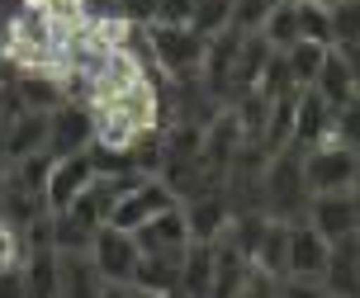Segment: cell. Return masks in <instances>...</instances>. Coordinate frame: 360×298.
<instances>
[{"label": "cell", "mask_w": 360, "mask_h": 298, "mask_svg": "<svg viewBox=\"0 0 360 298\" xmlns=\"http://www.w3.org/2000/svg\"><path fill=\"white\" fill-rule=\"evenodd\" d=\"M280 298H327V289L308 280H280Z\"/></svg>", "instance_id": "obj_35"}, {"label": "cell", "mask_w": 360, "mask_h": 298, "mask_svg": "<svg viewBox=\"0 0 360 298\" xmlns=\"http://www.w3.org/2000/svg\"><path fill=\"white\" fill-rule=\"evenodd\" d=\"M100 298H138V294H133V284H105Z\"/></svg>", "instance_id": "obj_37"}, {"label": "cell", "mask_w": 360, "mask_h": 298, "mask_svg": "<svg viewBox=\"0 0 360 298\" xmlns=\"http://www.w3.org/2000/svg\"><path fill=\"white\" fill-rule=\"evenodd\" d=\"M185 256V251H180ZM180 256H143L133 270V289L138 294H162L180 298Z\"/></svg>", "instance_id": "obj_16"}, {"label": "cell", "mask_w": 360, "mask_h": 298, "mask_svg": "<svg viewBox=\"0 0 360 298\" xmlns=\"http://www.w3.org/2000/svg\"><path fill=\"white\" fill-rule=\"evenodd\" d=\"M256 270H266V275H275V280H285V265H289V223H275L270 218L266 237H261V246H256L252 256Z\"/></svg>", "instance_id": "obj_21"}, {"label": "cell", "mask_w": 360, "mask_h": 298, "mask_svg": "<svg viewBox=\"0 0 360 298\" xmlns=\"http://www.w3.org/2000/svg\"><path fill=\"white\" fill-rule=\"evenodd\" d=\"M57 280H62V298H100L105 289L90 251H57Z\"/></svg>", "instance_id": "obj_15"}, {"label": "cell", "mask_w": 360, "mask_h": 298, "mask_svg": "<svg viewBox=\"0 0 360 298\" xmlns=\"http://www.w3.org/2000/svg\"><path fill=\"white\" fill-rule=\"evenodd\" d=\"M199 0H157V24H190Z\"/></svg>", "instance_id": "obj_33"}, {"label": "cell", "mask_w": 360, "mask_h": 298, "mask_svg": "<svg viewBox=\"0 0 360 298\" xmlns=\"http://www.w3.org/2000/svg\"><path fill=\"white\" fill-rule=\"evenodd\" d=\"M308 90H313L323 105H332V109H342L346 100H356V76H351V67H346V57L337 53V48L323 57V67H318V81H313Z\"/></svg>", "instance_id": "obj_17"}, {"label": "cell", "mask_w": 360, "mask_h": 298, "mask_svg": "<svg viewBox=\"0 0 360 298\" xmlns=\"http://www.w3.org/2000/svg\"><path fill=\"white\" fill-rule=\"evenodd\" d=\"M351 199H356V209H360V171H356V185H351Z\"/></svg>", "instance_id": "obj_40"}, {"label": "cell", "mask_w": 360, "mask_h": 298, "mask_svg": "<svg viewBox=\"0 0 360 298\" xmlns=\"http://www.w3.org/2000/svg\"><path fill=\"white\" fill-rule=\"evenodd\" d=\"M190 29L199 38H218L233 29V0H199L195 15H190Z\"/></svg>", "instance_id": "obj_25"}, {"label": "cell", "mask_w": 360, "mask_h": 298, "mask_svg": "<svg viewBox=\"0 0 360 298\" xmlns=\"http://www.w3.org/2000/svg\"><path fill=\"white\" fill-rule=\"evenodd\" d=\"M327 256H332V242H323L308 218L289 223V265H285V280H308V284H323Z\"/></svg>", "instance_id": "obj_8"}, {"label": "cell", "mask_w": 360, "mask_h": 298, "mask_svg": "<svg viewBox=\"0 0 360 298\" xmlns=\"http://www.w3.org/2000/svg\"><path fill=\"white\" fill-rule=\"evenodd\" d=\"M5 185H10V161L0 157V199H5Z\"/></svg>", "instance_id": "obj_39"}, {"label": "cell", "mask_w": 360, "mask_h": 298, "mask_svg": "<svg viewBox=\"0 0 360 298\" xmlns=\"http://www.w3.org/2000/svg\"><path fill=\"white\" fill-rule=\"evenodd\" d=\"M327 19H332V48H356L360 43V0L327 5Z\"/></svg>", "instance_id": "obj_26"}, {"label": "cell", "mask_w": 360, "mask_h": 298, "mask_svg": "<svg viewBox=\"0 0 360 298\" xmlns=\"http://www.w3.org/2000/svg\"><path fill=\"white\" fill-rule=\"evenodd\" d=\"M299 43L332 48V19H327V5H299Z\"/></svg>", "instance_id": "obj_28"}, {"label": "cell", "mask_w": 360, "mask_h": 298, "mask_svg": "<svg viewBox=\"0 0 360 298\" xmlns=\"http://www.w3.org/2000/svg\"><path fill=\"white\" fill-rule=\"evenodd\" d=\"M332 123H337V109L323 105L313 90H299V109H294V152H313L323 142H337L332 138Z\"/></svg>", "instance_id": "obj_11"}, {"label": "cell", "mask_w": 360, "mask_h": 298, "mask_svg": "<svg viewBox=\"0 0 360 298\" xmlns=\"http://www.w3.org/2000/svg\"><path fill=\"white\" fill-rule=\"evenodd\" d=\"M180 213H185L190 242H218V237L228 232V223H233V204H228L223 185L195 194V199H185V204H180Z\"/></svg>", "instance_id": "obj_10"}, {"label": "cell", "mask_w": 360, "mask_h": 298, "mask_svg": "<svg viewBox=\"0 0 360 298\" xmlns=\"http://www.w3.org/2000/svg\"><path fill=\"white\" fill-rule=\"evenodd\" d=\"M299 166H304L308 199H313V194H351L360 157L351 147H342V142H323V147H313V152H299Z\"/></svg>", "instance_id": "obj_4"}, {"label": "cell", "mask_w": 360, "mask_h": 298, "mask_svg": "<svg viewBox=\"0 0 360 298\" xmlns=\"http://www.w3.org/2000/svg\"><path fill=\"white\" fill-rule=\"evenodd\" d=\"M247 270H252V261H247L228 237H218L214 242V284H209V298H237Z\"/></svg>", "instance_id": "obj_18"}, {"label": "cell", "mask_w": 360, "mask_h": 298, "mask_svg": "<svg viewBox=\"0 0 360 298\" xmlns=\"http://www.w3.org/2000/svg\"><path fill=\"white\" fill-rule=\"evenodd\" d=\"M147 43L162 81H199L209 38H199L190 24H147Z\"/></svg>", "instance_id": "obj_2"}, {"label": "cell", "mask_w": 360, "mask_h": 298, "mask_svg": "<svg viewBox=\"0 0 360 298\" xmlns=\"http://www.w3.org/2000/svg\"><path fill=\"white\" fill-rule=\"evenodd\" d=\"M90 142H95V119H90V105H72V100H62V105L48 114V147H43V157H76V152H90Z\"/></svg>", "instance_id": "obj_6"}, {"label": "cell", "mask_w": 360, "mask_h": 298, "mask_svg": "<svg viewBox=\"0 0 360 298\" xmlns=\"http://www.w3.org/2000/svg\"><path fill=\"white\" fill-rule=\"evenodd\" d=\"M0 38H5V15H0Z\"/></svg>", "instance_id": "obj_44"}, {"label": "cell", "mask_w": 360, "mask_h": 298, "mask_svg": "<svg viewBox=\"0 0 360 298\" xmlns=\"http://www.w3.org/2000/svg\"><path fill=\"white\" fill-rule=\"evenodd\" d=\"M261 209L275 218V223H299L308 213V185H304V166H299V152L285 147L266 161V176H261Z\"/></svg>", "instance_id": "obj_3"}, {"label": "cell", "mask_w": 360, "mask_h": 298, "mask_svg": "<svg viewBox=\"0 0 360 298\" xmlns=\"http://www.w3.org/2000/svg\"><path fill=\"white\" fill-rule=\"evenodd\" d=\"M323 5H346V0H323Z\"/></svg>", "instance_id": "obj_43"}, {"label": "cell", "mask_w": 360, "mask_h": 298, "mask_svg": "<svg viewBox=\"0 0 360 298\" xmlns=\"http://www.w3.org/2000/svg\"><path fill=\"white\" fill-rule=\"evenodd\" d=\"M24 256H29V232L15 228L10 218H0V270L24 265Z\"/></svg>", "instance_id": "obj_29"}, {"label": "cell", "mask_w": 360, "mask_h": 298, "mask_svg": "<svg viewBox=\"0 0 360 298\" xmlns=\"http://www.w3.org/2000/svg\"><path fill=\"white\" fill-rule=\"evenodd\" d=\"M237 298H280V280L252 265V270H247V280H242V289H237Z\"/></svg>", "instance_id": "obj_32"}, {"label": "cell", "mask_w": 360, "mask_h": 298, "mask_svg": "<svg viewBox=\"0 0 360 298\" xmlns=\"http://www.w3.org/2000/svg\"><path fill=\"white\" fill-rule=\"evenodd\" d=\"M261 38H266L275 53H285V48H294L299 43V5H289V0H280L275 10H270L266 29H261Z\"/></svg>", "instance_id": "obj_22"}, {"label": "cell", "mask_w": 360, "mask_h": 298, "mask_svg": "<svg viewBox=\"0 0 360 298\" xmlns=\"http://www.w3.org/2000/svg\"><path fill=\"white\" fill-rule=\"evenodd\" d=\"M24 280H29V298H62V280H57V251L34 246L24 256Z\"/></svg>", "instance_id": "obj_20"}, {"label": "cell", "mask_w": 360, "mask_h": 298, "mask_svg": "<svg viewBox=\"0 0 360 298\" xmlns=\"http://www.w3.org/2000/svg\"><path fill=\"white\" fill-rule=\"evenodd\" d=\"M304 218L313 223V232L323 242H346V237L360 232V209H356L351 194H313Z\"/></svg>", "instance_id": "obj_9"}, {"label": "cell", "mask_w": 360, "mask_h": 298, "mask_svg": "<svg viewBox=\"0 0 360 298\" xmlns=\"http://www.w3.org/2000/svg\"><path fill=\"white\" fill-rule=\"evenodd\" d=\"M43 147H48V114H34V109L15 114L5 123V133H0V157L10 166L29 161V157H43Z\"/></svg>", "instance_id": "obj_13"}, {"label": "cell", "mask_w": 360, "mask_h": 298, "mask_svg": "<svg viewBox=\"0 0 360 298\" xmlns=\"http://www.w3.org/2000/svg\"><path fill=\"white\" fill-rule=\"evenodd\" d=\"M133 294H138V289H133ZM138 298H162V294H138Z\"/></svg>", "instance_id": "obj_42"}, {"label": "cell", "mask_w": 360, "mask_h": 298, "mask_svg": "<svg viewBox=\"0 0 360 298\" xmlns=\"http://www.w3.org/2000/svg\"><path fill=\"white\" fill-rule=\"evenodd\" d=\"M289 5H323V0H289Z\"/></svg>", "instance_id": "obj_41"}, {"label": "cell", "mask_w": 360, "mask_h": 298, "mask_svg": "<svg viewBox=\"0 0 360 298\" xmlns=\"http://www.w3.org/2000/svg\"><path fill=\"white\" fill-rule=\"evenodd\" d=\"M327 53H332V48H318V43H294V48H285V62H289L294 86H299V90L313 86V81H318V67H323Z\"/></svg>", "instance_id": "obj_23"}, {"label": "cell", "mask_w": 360, "mask_h": 298, "mask_svg": "<svg viewBox=\"0 0 360 298\" xmlns=\"http://www.w3.org/2000/svg\"><path fill=\"white\" fill-rule=\"evenodd\" d=\"M0 298H29L24 265H10V270H0Z\"/></svg>", "instance_id": "obj_34"}, {"label": "cell", "mask_w": 360, "mask_h": 298, "mask_svg": "<svg viewBox=\"0 0 360 298\" xmlns=\"http://www.w3.org/2000/svg\"><path fill=\"white\" fill-rule=\"evenodd\" d=\"M90 119H95V147H133V142L152 138L166 128V105H162V81H133V86L114 90V95H100L90 105Z\"/></svg>", "instance_id": "obj_1"}, {"label": "cell", "mask_w": 360, "mask_h": 298, "mask_svg": "<svg viewBox=\"0 0 360 298\" xmlns=\"http://www.w3.org/2000/svg\"><path fill=\"white\" fill-rule=\"evenodd\" d=\"M256 95H261V100H285V95H299L294 76H289L285 53H270V62L261 67V76H256Z\"/></svg>", "instance_id": "obj_24"}, {"label": "cell", "mask_w": 360, "mask_h": 298, "mask_svg": "<svg viewBox=\"0 0 360 298\" xmlns=\"http://www.w3.org/2000/svg\"><path fill=\"white\" fill-rule=\"evenodd\" d=\"M214 284V242H190L180 256V298H209Z\"/></svg>", "instance_id": "obj_19"}, {"label": "cell", "mask_w": 360, "mask_h": 298, "mask_svg": "<svg viewBox=\"0 0 360 298\" xmlns=\"http://www.w3.org/2000/svg\"><path fill=\"white\" fill-rule=\"evenodd\" d=\"M133 237H138V251H143V256H180V251L190 246V228H185L180 204L166 209V213H157L152 223H143Z\"/></svg>", "instance_id": "obj_14"}, {"label": "cell", "mask_w": 360, "mask_h": 298, "mask_svg": "<svg viewBox=\"0 0 360 298\" xmlns=\"http://www.w3.org/2000/svg\"><path fill=\"white\" fill-rule=\"evenodd\" d=\"M90 261H95V270H100L105 284H133V270L143 261V251H138V237L133 232L100 228L90 237Z\"/></svg>", "instance_id": "obj_7"}, {"label": "cell", "mask_w": 360, "mask_h": 298, "mask_svg": "<svg viewBox=\"0 0 360 298\" xmlns=\"http://www.w3.org/2000/svg\"><path fill=\"white\" fill-rule=\"evenodd\" d=\"M90 180H95V161H90V152H76V157L53 161V171H48V213L72 209L76 194L86 190Z\"/></svg>", "instance_id": "obj_12"}, {"label": "cell", "mask_w": 360, "mask_h": 298, "mask_svg": "<svg viewBox=\"0 0 360 298\" xmlns=\"http://www.w3.org/2000/svg\"><path fill=\"white\" fill-rule=\"evenodd\" d=\"M180 199L171 190H166L162 176H143L133 180V185H124V194H119V204H114V213H109L105 228H119V232H138L143 223H152L157 213L176 209Z\"/></svg>", "instance_id": "obj_5"}, {"label": "cell", "mask_w": 360, "mask_h": 298, "mask_svg": "<svg viewBox=\"0 0 360 298\" xmlns=\"http://www.w3.org/2000/svg\"><path fill=\"white\" fill-rule=\"evenodd\" d=\"M332 138L342 142V147H351L360 157V95L356 100H346L342 109H337V123H332Z\"/></svg>", "instance_id": "obj_30"}, {"label": "cell", "mask_w": 360, "mask_h": 298, "mask_svg": "<svg viewBox=\"0 0 360 298\" xmlns=\"http://www.w3.org/2000/svg\"><path fill=\"white\" fill-rule=\"evenodd\" d=\"M24 5H29V0H0V15L10 19V15H19V10H24Z\"/></svg>", "instance_id": "obj_38"}, {"label": "cell", "mask_w": 360, "mask_h": 298, "mask_svg": "<svg viewBox=\"0 0 360 298\" xmlns=\"http://www.w3.org/2000/svg\"><path fill=\"white\" fill-rule=\"evenodd\" d=\"M114 15L124 19V24L147 29V24H157V0H114Z\"/></svg>", "instance_id": "obj_31"}, {"label": "cell", "mask_w": 360, "mask_h": 298, "mask_svg": "<svg viewBox=\"0 0 360 298\" xmlns=\"http://www.w3.org/2000/svg\"><path fill=\"white\" fill-rule=\"evenodd\" d=\"M275 5H280V0H233V34H237V38L261 34Z\"/></svg>", "instance_id": "obj_27"}, {"label": "cell", "mask_w": 360, "mask_h": 298, "mask_svg": "<svg viewBox=\"0 0 360 298\" xmlns=\"http://www.w3.org/2000/svg\"><path fill=\"white\" fill-rule=\"evenodd\" d=\"M337 53L346 57V67H351V76H356V95H360V43L356 48H337Z\"/></svg>", "instance_id": "obj_36"}]
</instances>
